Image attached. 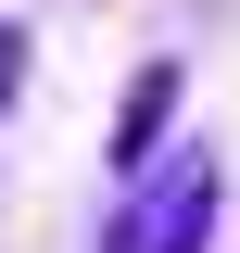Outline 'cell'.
<instances>
[{
    "mask_svg": "<svg viewBox=\"0 0 240 253\" xmlns=\"http://www.w3.org/2000/svg\"><path fill=\"white\" fill-rule=\"evenodd\" d=\"M202 241H215V152L139 165L126 203L101 215V253H202Z\"/></svg>",
    "mask_w": 240,
    "mask_h": 253,
    "instance_id": "obj_1",
    "label": "cell"
},
{
    "mask_svg": "<svg viewBox=\"0 0 240 253\" xmlns=\"http://www.w3.org/2000/svg\"><path fill=\"white\" fill-rule=\"evenodd\" d=\"M164 126H177V63H139L114 101V177H139L152 152H164Z\"/></svg>",
    "mask_w": 240,
    "mask_h": 253,
    "instance_id": "obj_2",
    "label": "cell"
},
{
    "mask_svg": "<svg viewBox=\"0 0 240 253\" xmlns=\"http://www.w3.org/2000/svg\"><path fill=\"white\" fill-rule=\"evenodd\" d=\"M26 63H38V38L13 26V13H0V114H13V101H26Z\"/></svg>",
    "mask_w": 240,
    "mask_h": 253,
    "instance_id": "obj_3",
    "label": "cell"
}]
</instances>
